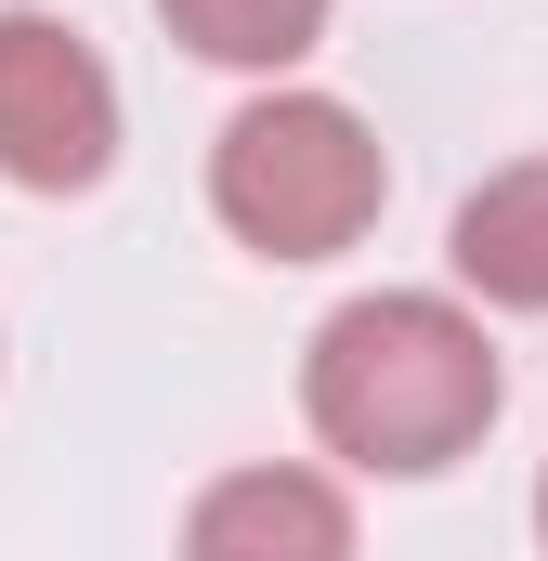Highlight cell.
Segmentation results:
<instances>
[{
  "label": "cell",
  "instance_id": "1",
  "mask_svg": "<svg viewBox=\"0 0 548 561\" xmlns=\"http://www.w3.org/2000/svg\"><path fill=\"white\" fill-rule=\"evenodd\" d=\"M496 405H510L496 340H483V313L444 300V287H366V300H340V313L313 327V353H300V419H313V444H327L340 470H379V483L457 470V457L496 431Z\"/></svg>",
  "mask_w": 548,
  "mask_h": 561
},
{
  "label": "cell",
  "instance_id": "2",
  "mask_svg": "<svg viewBox=\"0 0 548 561\" xmlns=\"http://www.w3.org/2000/svg\"><path fill=\"white\" fill-rule=\"evenodd\" d=\"M379 196H392V157L340 92H262L209 144V209L262 262H340L379 222Z\"/></svg>",
  "mask_w": 548,
  "mask_h": 561
},
{
  "label": "cell",
  "instance_id": "3",
  "mask_svg": "<svg viewBox=\"0 0 548 561\" xmlns=\"http://www.w3.org/2000/svg\"><path fill=\"white\" fill-rule=\"evenodd\" d=\"M118 170V79L66 13H0V183L92 196Z\"/></svg>",
  "mask_w": 548,
  "mask_h": 561
},
{
  "label": "cell",
  "instance_id": "4",
  "mask_svg": "<svg viewBox=\"0 0 548 561\" xmlns=\"http://www.w3.org/2000/svg\"><path fill=\"white\" fill-rule=\"evenodd\" d=\"M183 561H353V496L327 470H222L196 510H183Z\"/></svg>",
  "mask_w": 548,
  "mask_h": 561
},
{
  "label": "cell",
  "instance_id": "5",
  "mask_svg": "<svg viewBox=\"0 0 548 561\" xmlns=\"http://www.w3.org/2000/svg\"><path fill=\"white\" fill-rule=\"evenodd\" d=\"M444 262H457L470 300H496V313H548V157H510L496 183L457 196Z\"/></svg>",
  "mask_w": 548,
  "mask_h": 561
},
{
  "label": "cell",
  "instance_id": "6",
  "mask_svg": "<svg viewBox=\"0 0 548 561\" xmlns=\"http://www.w3.org/2000/svg\"><path fill=\"white\" fill-rule=\"evenodd\" d=\"M157 13L196 66H236V79H274L327 39V0H157Z\"/></svg>",
  "mask_w": 548,
  "mask_h": 561
},
{
  "label": "cell",
  "instance_id": "7",
  "mask_svg": "<svg viewBox=\"0 0 548 561\" xmlns=\"http://www.w3.org/2000/svg\"><path fill=\"white\" fill-rule=\"evenodd\" d=\"M536 536H548V470H536Z\"/></svg>",
  "mask_w": 548,
  "mask_h": 561
}]
</instances>
